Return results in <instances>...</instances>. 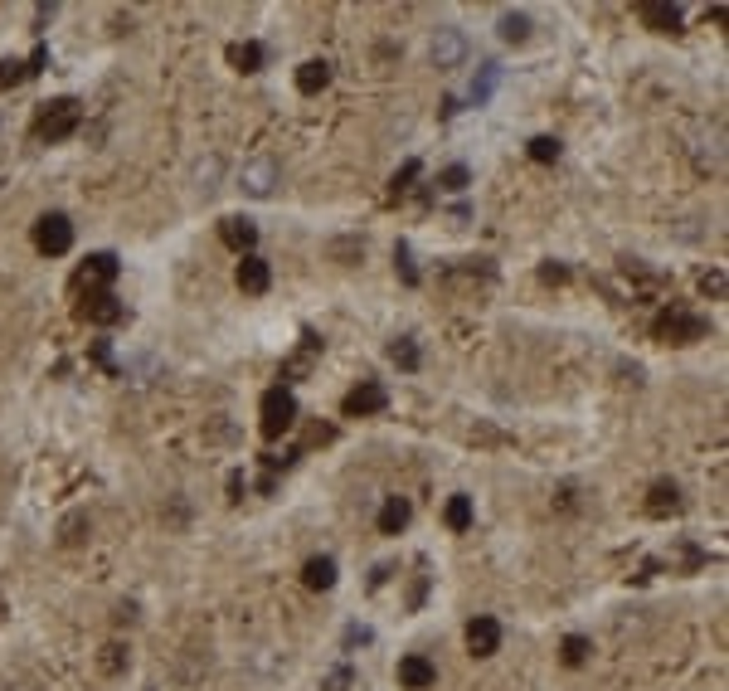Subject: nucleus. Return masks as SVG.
<instances>
[{
  "label": "nucleus",
  "instance_id": "obj_12",
  "mask_svg": "<svg viewBox=\"0 0 729 691\" xmlns=\"http://www.w3.org/2000/svg\"><path fill=\"white\" fill-rule=\"evenodd\" d=\"M268 283H272V268L262 264V258L244 254V264H238V288L244 292H268Z\"/></svg>",
  "mask_w": 729,
  "mask_h": 691
},
{
  "label": "nucleus",
  "instance_id": "obj_30",
  "mask_svg": "<svg viewBox=\"0 0 729 691\" xmlns=\"http://www.w3.org/2000/svg\"><path fill=\"white\" fill-rule=\"evenodd\" d=\"M83 526H88V521H83V516H68V521H64V545L83 541Z\"/></svg>",
  "mask_w": 729,
  "mask_h": 691
},
{
  "label": "nucleus",
  "instance_id": "obj_3",
  "mask_svg": "<svg viewBox=\"0 0 729 691\" xmlns=\"http://www.w3.org/2000/svg\"><path fill=\"white\" fill-rule=\"evenodd\" d=\"M292 424H297V399L287 395L282 385L268 390V395H262V434H268V438H282Z\"/></svg>",
  "mask_w": 729,
  "mask_h": 691
},
{
  "label": "nucleus",
  "instance_id": "obj_5",
  "mask_svg": "<svg viewBox=\"0 0 729 691\" xmlns=\"http://www.w3.org/2000/svg\"><path fill=\"white\" fill-rule=\"evenodd\" d=\"M462 58H467V34H462L458 25H443L433 34V64L438 68H458Z\"/></svg>",
  "mask_w": 729,
  "mask_h": 691
},
{
  "label": "nucleus",
  "instance_id": "obj_19",
  "mask_svg": "<svg viewBox=\"0 0 729 691\" xmlns=\"http://www.w3.org/2000/svg\"><path fill=\"white\" fill-rule=\"evenodd\" d=\"M656 516H666V511H676L680 507V492H676V482H656L652 487V502H647Z\"/></svg>",
  "mask_w": 729,
  "mask_h": 691
},
{
  "label": "nucleus",
  "instance_id": "obj_29",
  "mask_svg": "<svg viewBox=\"0 0 729 691\" xmlns=\"http://www.w3.org/2000/svg\"><path fill=\"white\" fill-rule=\"evenodd\" d=\"M394 264H399L404 283H418V268H413V258H409V244H399V248H394Z\"/></svg>",
  "mask_w": 729,
  "mask_h": 691
},
{
  "label": "nucleus",
  "instance_id": "obj_33",
  "mask_svg": "<svg viewBox=\"0 0 729 691\" xmlns=\"http://www.w3.org/2000/svg\"><path fill=\"white\" fill-rule=\"evenodd\" d=\"M326 687H331V691H341V687H351V672H345V667H336V672H331V677H326Z\"/></svg>",
  "mask_w": 729,
  "mask_h": 691
},
{
  "label": "nucleus",
  "instance_id": "obj_14",
  "mask_svg": "<svg viewBox=\"0 0 729 691\" xmlns=\"http://www.w3.org/2000/svg\"><path fill=\"white\" fill-rule=\"evenodd\" d=\"M302 579H307V589H331V585H336V560H331V555L307 560Z\"/></svg>",
  "mask_w": 729,
  "mask_h": 691
},
{
  "label": "nucleus",
  "instance_id": "obj_32",
  "mask_svg": "<svg viewBox=\"0 0 729 691\" xmlns=\"http://www.w3.org/2000/svg\"><path fill=\"white\" fill-rule=\"evenodd\" d=\"M540 278H545V283H565V278H569V268H565V264H545V268H540Z\"/></svg>",
  "mask_w": 729,
  "mask_h": 691
},
{
  "label": "nucleus",
  "instance_id": "obj_20",
  "mask_svg": "<svg viewBox=\"0 0 729 691\" xmlns=\"http://www.w3.org/2000/svg\"><path fill=\"white\" fill-rule=\"evenodd\" d=\"M83 278L112 283V278H117V258H112V254H93V258H88V268H83Z\"/></svg>",
  "mask_w": 729,
  "mask_h": 691
},
{
  "label": "nucleus",
  "instance_id": "obj_27",
  "mask_svg": "<svg viewBox=\"0 0 729 691\" xmlns=\"http://www.w3.org/2000/svg\"><path fill=\"white\" fill-rule=\"evenodd\" d=\"M583 658H589V638H579V633L565 638V662H569V667H579Z\"/></svg>",
  "mask_w": 729,
  "mask_h": 691
},
{
  "label": "nucleus",
  "instance_id": "obj_2",
  "mask_svg": "<svg viewBox=\"0 0 729 691\" xmlns=\"http://www.w3.org/2000/svg\"><path fill=\"white\" fill-rule=\"evenodd\" d=\"M278 181H282V171H278L272 157H253V161H244V171H238V190L253 195V200H268L272 190H278Z\"/></svg>",
  "mask_w": 729,
  "mask_h": 691
},
{
  "label": "nucleus",
  "instance_id": "obj_10",
  "mask_svg": "<svg viewBox=\"0 0 729 691\" xmlns=\"http://www.w3.org/2000/svg\"><path fill=\"white\" fill-rule=\"evenodd\" d=\"M433 682H438V667L428 662V658H418V652H413V658H404V662H399V687H409V691H428Z\"/></svg>",
  "mask_w": 729,
  "mask_h": 691
},
{
  "label": "nucleus",
  "instance_id": "obj_25",
  "mask_svg": "<svg viewBox=\"0 0 729 691\" xmlns=\"http://www.w3.org/2000/svg\"><path fill=\"white\" fill-rule=\"evenodd\" d=\"M492 88H496V64H482V78L472 83V103H486Z\"/></svg>",
  "mask_w": 729,
  "mask_h": 691
},
{
  "label": "nucleus",
  "instance_id": "obj_18",
  "mask_svg": "<svg viewBox=\"0 0 729 691\" xmlns=\"http://www.w3.org/2000/svg\"><path fill=\"white\" fill-rule=\"evenodd\" d=\"M229 58H234V68H244V74H258V68H262V49H258L253 40L234 44V49H229Z\"/></svg>",
  "mask_w": 729,
  "mask_h": 691
},
{
  "label": "nucleus",
  "instance_id": "obj_21",
  "mask_svg": "<svg viewBox=\"0 0 729 691\" xmlns=\"http://www.w3.org/2000/svg\"><path fill=\"white\" fill-rule=\"evenodd\" d=\"M448 526L452 531H467L472 526V497H452V502H448Z\"/></svg>",
  "mask_w": 729,
  "mask_h": 691
},
{
  "label": "nucleus",
  "instance_id": "obj_4",
  "mask_svg": "<svg viewBox=\"0 0 729 691\" xmlns=\"http://www.w3.org/2000/svg\"><path fill=\"white\" fill-rule=\"evenodd\" d=\"M34 244H40V254H68L74 248V224H68V214H44L40 224H34Z\"/></svg>",
  "mask_w": 729,
  "mask_h": 691
},
{
  "label": "nucleus",
  "instance_id": "obj_9",
  "mask_svg": "<svg viewBox=\"0 0 729 691\" xmlns=\"http://www.w3.org/2000/svg\"><path fill=\"white\" fill-rule=\"evenodd\" d=\"M127 307L117 302L112 292H93L88 302H83V321H93V327H112V321H122Z\"/></svg>",
  "mask_w": 729,
  "mask_h": 691
},
{
  "label": "nucleus",
  "instance_id": "obj_8",
  "mask_svg": "<svg viewBox=\"0 0 729 691\" xmlns=\"http://www.w3.org/2000/svg\"><path fill=\"white\" fill-rule=\"evenodd\" d=\"M389 404L385 385H375V380H365V385H355L351 395H345V414H379Z\"/></svg>",
  "mask_w": 729,
  "mask_h": 691
},
{
  "label": "nucleus",
  "instance_id": "obj_24",
  "mask_svg": "<svg viewBox=\"0 0 729 691\" xmlns=\"http://www.w3.org/2000/svg\"><path fill=\"white\" fill-rule=\"evenodd\" d=\"M467 181H472V171H467V166H448V171L438 175V185H443V190H452V195H458V190H467Z\"/></svg>",
  "mask_w": 729,
  "mask_h": 691
},
{
  "label": "nucleus",
  "instance_id": "obj_11",
  "mask_svg": "<svg viewBox=\"0 0 729 691\" xmlns=\"http://www.w3.org/2000/svg\"><path fill=\"white\" fill-rule=\"evenodd\" d=\"M224 244L234 248V254H248V248L258 244V224L253 220H244V214H234V220H224Z\"/></svg>",
  "mask_w": 729,
  "mask_h": 691
},
{
  "label": "nucleus",
  "instance_id": "obj_31",
  "mask_svg": "<svg viewBox=\"0 0 729 691\" xmlns=\"http://www.w3.org/2000/svg\"><path fill=\"white\" fill-rule=\"evenodd\" d=\"M413 175H418V161H409L399 175H394V195H399V190H409V181H413Z\"/></svg>",
  "mask_w": 729,
  "mask_h": 691
},
{
  "label": "nucleus",
  "instance_id": "obj_17",
  "mask_svg": "<svg viewBox=\"0 0 729 691\" xmlns=\"http://www.w3.org/2000/svg\"><path fill=\"white\" fill-rule=\"evenodd\" d=\"M501 40H506V44H525V40H530V15L506 10V15H501Z\"/></svg>",
  "mask_w": 729,
  "mask_h": 691
},
{
  "label": "nucleus",
  "instance_id": "obj_7",
  "mask_svg": "<svg viewBox=\"0 0 729 691\" xmlns=\"http://www.w3.org/2000/svg\"><path fill=\"white\" fill-rule=\"evenodd\" d=\"M467 648H472V658H492V652L501 648V624L496 618H472L467 624Z\"/></svg>",
  "mask_w": 729,
  "mask_h": 691
},
{
  "label": "nucleus",
  "instance_id": "obj_23",
  "mask_svg": "<svg viewBox=\"0 0 729 691\" xmlns=\"http://www.w3.org/2000/svg\"><path fill=\"white\" fill-rule=\"evenodd\" d=\"M219 171H224V161H219V157H205V161L195 166V185L209 195V190H214V181H219Z\"/></svg>",
  "mask_w": 729,
  "mask_h": 691
},
{
  "label": "nucleus",
  "instance_id": "obj_26",
  "mask_svg": "<svg viewBox=\"0 0 729 691\" xmlns=\"http://www.w3.org/2000/svg\"><path fill=\"white\" fill-rule=\"evenodd\" d=\"M530 161H559V141L555 137H535L530 141Z\"/></svg>",
  "mask_w": 729,
  "mask_h": 691
},
{
  "label": "nucleus",
  "instance_id": "obj_16",
  "mask_svg": "<svg viewBox=\"0 0 729 691\" xmlns=\"http://www.w3.org/2000/svg\"><path fill=\"white\" fill-rule=\"evenodd\" d=\"M404 526H409V502H404V497H389L385 511H379V531H385V535H399Z\"/></svg>",
  "mask_w": 729,
  "mask_h": 691
},
{
  "label": "nucleus",
  "instance_id": "obj_1",
  "mask_svg": "<svg viewBox=\"0 0 729 691\" xmlns=\"http://www.w3.org/2000/svg\"><path fill=\"white\" fill-rule=\"evenodd\" d=\"M78 122H83V107H78L74 98H58V103H49V107L40 112L34 132H40V141H64V137L78 132Z\"/></svg>",
  "mask_w": 729,
  "mask_h": 691
},
{
  "label": "nucleus",
  "instance_id": "obj_13",
  "mask_svg": "<svg viewBox=\"0 0 729 691\" xmlns=\"http://www.w3.org/2000/svg\"><path fill=\"white\" fill-rule=\"evenodd\" d=\"M326 83H331V64H326V58H307V64L297 68V88H302L307 98H316Z\"/></svg>",
  "mask_w": 729,
  "mask_h": 691
},
{
  "label": "nucleus",
  "instance_id": "obj_22",
  "mask_svg": "<svg viewBox=\"0 0 729 691\" xmlns=\"http://www.w3.org/2000/svg\"><path fill=\"white\" fill-rule=\"evenodd\" d=\"M389 361L404 365V371H418V346H413L409 337H399V341L389 346Z\"/></svg>",
  "mask_w": 729,
  "mask_h": 691
},
{
  "label": "nucleus",
  "instance_id": "obj_28",
  "mask_svg": "<svg viewBox=\"0 0 729 691\" xmlns=\"http://www.w3.org/2000/svg\"><path fill=\"white\" fill-rule=\"evenodd\" d=\"M20 78H30L25 64H20V58H5V64H0V88H15Z\"/></svg>",
  "mask_w": 729,
  "mask_h": 691
},
{
  "label": "nucleus",
  "instance_id": "obj_15",
  "mask_svg": "<svg viewBox=\"0 0 729 691\" xmlns=\"http://www.w3.org/2000/svg\"><path fill=\"white\" fill-rule=\"evenodd\" d=\"M642 20H647V30H656V34H676L680 30V10L676 5H642Z\"/></svg>",
  "mask_w": 729,
  "mask_h": 691
},
{
  "label": "nucleus",
  "instance_id": "obj_6",
  "mask_svg": "<svg viewBox=\"0 0 729 691\" xmlns=\"http://www.w3.org/2000/svg\"><path fill=\"white\" fill-rule=\"evenodd\" d=\"M705 331H710V327H705L700 317H686V312H666L662 321H656V337H666V341H676V346L700 341Z\"/></svg>",
  "mask_w": 729,
  "mask_h": 691
}]
</instances>
